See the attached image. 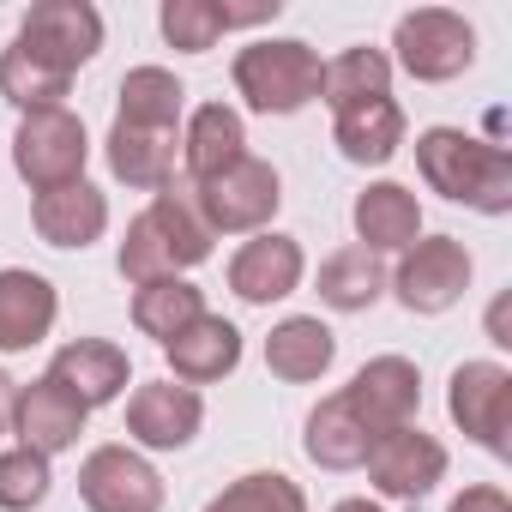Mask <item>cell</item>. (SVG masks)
I'll list each match as a JSON object with an SVG mask.
<instances>
[{
    "label": "cell",
    "mask_w": 512,
    "mask_h": 512,
    "mask_svg": "<svg viewBox=\"0 0 512 512\" xmlns=\"http://www.w3.org/2000/svg\"><path fill=\"white\" fill-rule=\"evenodd\" d=\"M55 314H61V296L43 272H25V266L0 272V356L37 350L55 332Z\"/></svg>",
    "instance_id": "cell-17"
},
{
    "label": "cell",
    "mask_w": 512,
    "mask_h": 512,
    "mask_svg": "<svg viewBox=\"0 0 512 512\" xmlns=\"http://www.w3.org/2000/svg\"><path fill=\"white\" fill-rule=\"evenodd\" d=\"M416 169L452 205H470L482 217L512 211V151L506 145L470 139L464 127H428L416 133Z\"/></svg>",
    "instance_id": "cell-2"
},
{
    "label": "cell",
    "mask_w": 512,
    "mask_h": 512,
    "mask_svg": "<svg viewBox=\"0 0 512 512\" xmlns=\"http://www.w3.org/2000/svg\"><path fill=\"white\" fill-rule=\"evenodd\" d=\"M49 458L31 452V446H13L0 452V512H31L49 500Z\"/></svg>",
    "instance_id": "cell-33"
},
{
    "label": "cell",
    "mask_w": 512,
    "mask_h": 512,
    "mask_svg": "<svg viewBox=\"0 0 512 512\" xmlns=\"http://www.w3.org/2000/svg\"><path fill=\"white\" fill-rule=\"evenodd\" d=\"M13 392H19V386H13L7 374H0V434H7V428H13Z\"/></svg>",
    "instance_id": "cell-36"
},
{
    "label": "cell",
    "mask_w": 512,
    "mask_h": 512,
    "mask_svg": "<svg viewBox=\"0 0 512 512\" xmlns=\"http://www.w3.org/2000/svg\"><path fill=\"white\" fill-rule=\"evenodd\" d=\"M193 205H199V217H205L211 235H260L278 217V205H284V181H278V169L266 157H241L235 169L199 181Z\"/></svg>",
    "instance_id": "cell-4"
},
{
    "label": "cell",
    "mask_w": 512,
    "mask_h": 512,
    "mask_svg": "<svg viewBox=\"0 0 512 512\" xmlns=\"http://www.w3.org/2000/svg\"><path fill=\"white\" fill-rule=\"evenodd\" d=\"M49 380L67 386L85 410H103V404H115V398L127 392L133 368H127V350H121V344H109V338H73V344L55 350Z\"/></svg>",
    "instance_id": "cell-16"
},
{
    "label": "cell",
    "mask_w": 512,
    "mask_h": 512,
    "mask_svg": "<svg viewBox=\"0 0 512 512\" xmlns=\"http://www.w3.org/2000/svg\"><path fill=\"white\" fill-rule=\"evenodd\" d=\"M362 470H368V482H374L386 500H422V494H434V482L446 476V446L410 422V428L380 434V440L368 446Z\"/></svg>",
    "instance_id": "cell-12"
},
{
    "label": "cell",
    "mask_w": 512,
    "mask_h": 512,
    "mask_svg": "<svg viewBox=\"0 0 512 512\" xmlns=\"http://www.w3.org/2000/svg\"><path fill=\"white\" fill-rule=\"evenodd\" d=\"M31 61H43L49 73L73 79L97 49H103V13L91 0H43V7L25 13L19 37H13Z\"/></svg>",
    "instance_id": "cell-8"
},
{
    "label": "cell",
    "mask_w": 512,
    "mask_h": 512,
    "mask_svg": "<svg viewBox=\"0 0 512 512\" xmlns=\"http://www.w3.org/2000/svg\"><path fill=\"white\" fill-rule=\"evenodd\" d=\"M302 241L296 235H278V229H260L253 241L235 247V260H229V290L247 302V308H272L284 296L302 290Z\"/></svg>",
    "instance_id": "cell-13"
},
{
    "label": "cell",
    "mask_w": 512,
    "mask_h": 512,
    "mask_svg": "<svg viewBox=\"0 0 512 512\" xmlns=\"http://www.w3.org/2000/svg\"><path fill=\"white\" fill-rule=\"evenodd\" d=\"M506 308H512L506 296H500V302L488 308V338H494V344H512V332H506Z\"/></svg>",
    "instance_id": "cell-35"
},
{
    "label": "cell",
    "mask_w": 512,
    "mask_h": 512,
    "mask_svg": "<svg viewBox=\"0 0 512 512\" xmlns=\"http://www.w3.org/2000/svg\"><path fill=\"white\" fill-rule=\"evenodd\" d=\"M332 139H338V151H344L350 163L380 169V163H392L398 145H404V109H398L392 97H374V103L338 109V115H332Z\"/></svg>",
    "instance_id": "cell-24"
},
{
    "label": "cell",
    "mask_w": 512,
    "mask_h": 512,
    "mask_svg": "<svg viewBox=\"0 0 512 512\" xmlns=\"http://www.w3.org/2000/svg\"><path fill=\"white\" fill-rule=\"evenodd\" d=\"M332 362H338V338H332V326L314 320V314H290V320H278L272 338H266V368H272L278 380H290V386L320 380Z\"/></svg>",
    "instance_id": "cell-23"
},
{
    "label": "cell",
    "mask_w": 512,
    "mask_h": 512,
    "mask_svg": "<svg viewBox=\"0 0 512 512\" xmlns=\"http://www.w3.org/2000/svg\"><path fill=\"white\" fill-rule=\"evenodd\" d=\"M85 416H91V410H85L67 386H55L49 374L13 392V434H19V446H31V452H43V458L73 452L79 434H85Z\"/></svg>",
    "instance_id": "cell-15"
},
{
    "label": "cell",
    "mask_w": 512,
    "mask_h": 512,
    "mask_svg": "<svg viewBox=\"0 0 512 512\" xmlns=\"http://www.w3.org/2000/svg\"><path fill=\"white\" fill-rule=\"evenodd\" d=\"M350 223H356V247H368V253H404V247L422 235V205H416L410 187L374 181V187L356 193Z\"/></svg>",
    "instance_id": "cell-18"
},
{
    "label": "cell",
    "mask_w": 512,
    "mask_h": 512,
    "mask_svg": "<svg viewBox=\"0 0 512 512\" xmlns=\"http://www.w3.org/2000/svg\"><path fill=\"white\" fill-rule=\"evenodd\" d=\"M368 446H374V440H368V428L350 416L344 392H332V398H320V404H314L308 434H302V452H308L320 470H362Z\"/></svg>",
    "instance_id": "cell-25"
},
{
    "label": "cell",
    "mask_w": 512,
    "mask_h": 512,
    "mask_svg": "<svg viewBox=\"0 0 512 512\" xmlns=\"http://www.w3.org/2000/svg\"><path fill=\"white\" fill-rule=\"evenodd\" d=\"M392 49H398V67L416 79V85H446L458 73H470L476 61V31L446 13V7H416L398 19L392 31Z\"/></svg>",
    "instance_id": "cell-6"
},
{
    "label": "cell",
    "mask_w": 512,
    "mask_h": 512,
    "mask_svg": "<svg viewBox=\"0 0 512 512\" xmlns=\"http://www.w3.org/2000/svg\"><path fill=\"white\" fill-rule=\"evenodd\" d=\"M79 500L91 512H163V476L133 446H97L79 464Z\"/></svg>",
    "instance_id": "cell-11"
},
{
    "label": "cell",
    "mask_w": 512,
    "mask_h": 512,
    "mask_svg": "<svg viewBox=\"0 0 512 512\" xmlns=\"http://www.w3.org/2000/svg\"><path fill=\"white\" fill-rule=\"evenodd\" d=\"M199 422H205V404H199V392L181 386V380H145V386H133V398H127V434H133L139 446H151V452H181V446H193Z\"/></svg>",
    "instance_id": "cell-14"
},
{
    "label": "cell",
    "mask_w": 512,
    "mask_h": 512,
    "mask_svg": "<svg viewBox=\"0 0 512 512\" xmlns=\"http://www.w3.org/2000/svg\"><path fill=\"white\" fill-rule=\"evenodd\" d=\"M31 223H37V235H43L49 247H91V241H103V229H109V199H103L91 181H73V187L37 193Z\"/></svg>",
    "instance_id": "cell-21"
},
{
    "label": "cell",
    "mask_w": 512,
    "mask_h": 512,
    "mask_svg": "<svg viewBox=\"0 0 512 512\" xmlns=\"http://www.w3.org/2000/svg\"><path fill=\"white\" fill-rule=\"evenodd\" d=\"M199 314H205V296H199V284H187V278L139 284V296H133V326H139L145 338H157V344L181 338Z\"/></svg>",
    "instance_id": "cell-29"
},
{
    "label": "cell",
    "mask_w": 512,
    "mask_h": 512,
    "mask_svg": "<svg viewBox=\"0 0 512 512\" xmlns=\"http://www.w3.org/2000/svg\"><path fill=\"white\" fill-rule=\"evenodd\" d=\"M344 404H350V416L368 428V440H380V434L416 422V410H422V374H416V362H404V356H374V362H362L356 380L344 386Z\"/></svg>",
    "instance_id": "cell-10"
},
{
    "label": "cell",
    "mask_w": 512,
    "mask_h": 512,
    "mask_svg": "<svg viewBox=\"0 0 512 512\" xmlns=\"http://www.w3.org/2000/svg\"><path fill=\"white\" fill-rule=\"evenodd\" d=\"M157 25H163L169 49H181V55H205V49H217V37H223L217 0H163Z\"/></svg>",
    "instance_id": "cell-32"
},
{
    "label": "cell",
    "mask_w": 512,
    "mask_h": 512,
    "mask_svg": "<svg viewBox=\"0 0 512 512\" xmlns=\"http://www.w3.org/2000/svg\"><path fill=\"white\" fill-rule=\"evenodd\" d=\"M386 284L398 290V302L410 314H446L470 290V253L458 235H416Z\"/></svg>",
    "instance_id": "cell-7"
},
{
    "label": "cell",
    "mask_w": 512,
    "mask_h": 512,
    "mask_svg": "<svg viewBox=\"0 0 512 512\" xmlns=\"http://www.w3.org/2000/svg\"><path fill=\"white\" fill-rule=\"evenodd\" d=\"M446 512H512V500H506V488H494V482H476V488H464Z\"/></svg>",
    "instance_id": "cell-34"
},
{
    "label": "cell",
    "mask_w": 512,
    "mask_h": 512,
    "mask_svg": "<svg viewBox=\"0 0 512 512\" xmlns=\"http://www.w3.org/2000/svg\"><path fill=\"white\" fill-rule=\"evenodd\" d=\"M320 55L296 37H272V43H247L235 55V91L247 97V109L260 115H296L320 97Z\"/></svg>",
    "instance_id": "cell-3"
},
{
    "label": "cell",
    "mask_w": 512,
    "mask_h": 512,
    "mask_svg": "<svg viewBox=\"0 0 512 512\" xmlns=\"http://www.w3.org/2000/svg\"><path fill=\"white\" fill-rule=\"evenodd\" d=\"M211 229L193 205V187L187 181H169L163 193H151V205L127 223V241L115 253L121 278L139 290V284H163V278H181L193 266L211 260Z\"/></svg>",
    "instance_id": "cell-1"
},
{
    "label": "cell",
    "mask_w": 512,
    "mask_h": 512,
    "mask_svg": "<svg viewBox=\"0 0 512 512\" xmlns=\"http://www.w3.org/2000/svg\"><path fill=\"white\" fill-rule=\"evenodd\" d=\"M85 157H91V139H85V121L73 109H37L13 133V169L25 175L31 193H55V187L85 181Z\"/></svg>",
    "instance_id": "cell-5"
},
{
    "label": "cell",
    "mask_w": 512,
    "mask_h": 512,
    "mask_svg": "<svg viewBox=\"0 0 512 512\" xmlns=\"http://www.w3.org/2000/svg\"><path fill=\"white\" fill-rule=\"evenodd\" d=\"M181 103H187V85L169 67H133L121 79V115L115 121L157 127V133H181Z\"/></svg>",
    "instance_id": "cell-26"
},
{
    "label": "cell",
    "mask_w": 512,
    "mask_h": 512,
    "mask_svg": "<svg viewBox=\"0 0 512 512\" xmlns=\"http://www.w3.org/2000/svg\"><path fill=\"white\" fill-rule=\"evenodd\" d=\"M67 85H73V79L49 73V67H43V61H31L19 43H13L7 55H0V97H7L19 115H37V109H61Z\"/></svg>",
    "instance_id": "cell-30"
},
{
    "label": "cell",
    "mask_w": 512,
    "mask_h": 512,
    "mask_svg": "<svg viewBox=\"0 0 512 512\" xmlns=\"http://www.w3.org/2000/svg\"><path fill=\"white\" fill-rule=\"evenodd\" d=\"M205 512H308V494H302L284 470H247V476H235Z\"/></svg>",
    "instance_id": "cell-31"
},
{
    "label": "cell",
    "mask_w": 512,
    "mask_h": 512,
    "mask_svg": "<svg viewBox=\"0 0 512 512\" xmlns=\"http://www.w3.org/2000/svg\"><path fill=\"white\" fill-rule=\"evenodd\" d=\"M175 157H181V133H157V127H109V169L115 181L139 187V193H163L175 181Z\"/></svg>",
    "instance_id": "cell-22"
},
{
    "label": "cell",
    "mask_w": 512,
    "mask_h": 512,
    "mask_svg": "<svg viewBox=\"0 0 512 512\" xmlns=\"http://www.w3.org/2000/svg\"><path fill=\"white\" fill-rule=\"evenodd\" d=\"M386 296V266H380V253L368 247H338L332 260L320 266V302L338 308V314H362Z\"/></svg>",
    "instance_id": "cell-27"
},
{
    "label": "cell",
    "mask_w": 512,
    "mask_h": 512,
    "mask_svg": "<svg viewBox=\"0 0 512 512\" xmlns=\"http://www.w3.org/2000/svg\"><path fill=\"white\" fill-rule=\"evenodd\" d=\"M320 97L338 109H356V103H374V97H392V55L380 49H344L338 61L320 67Z\"/></svg>",
    "instance_id": "cell-28"
},
{
    "label": "cell",
    "mask_w": 512,
    "mask_h": 512,
    "mask_svg": "<svg viewBox=\"0 0 512 512\" xmlns=\"http://www.w3.org/2000/svg\"><path fill=\"white\" fill-rule=\"evenodd\" d=\"M332 512H386V506H374V500H338Z\"/></svg>",
    "instance_id": "cell-37"
},
{
    "label": "cell",
    "mask_w": 512,
    "mask_h": 512,
    "mask_svg": "<svg viewBox=\"0 0 512 512\" xmlns=\"http://www.w3.org/2000/svg\"><path fill=\"white\" fill-rule=\"evenodd\" d=\"M247 157V127L229 103H199L187 115V133H181V163H187V181H211L223 169H235Z\"/></svg>",
    "instance_id": "cell-19"
},
{
    "label": "cell",
    "mask_w": 512,
    "mask_h": 512,
    "mask_svg": "<svg viewBox=\"0 0 512 512\" xmlns=\"http://www.w3.org/2000/svg\"><path fill=\"white\" fill-rule=\"evenodd\" d=\"M446 410H452V422L482 452H494V458L512 452V374L500 362H464V368H452Z\"/></svg>",
    "instance_id": "cell-9"
},
{
    "label": "cell",
    "mask_w": 512,
    "mask_h": 512,
    "mask_svg": "<svg viewBox=\"0 0 512 512\" xmlns=\"http://www.w3.org/2000/svg\"><path fill=\"white\" fill-rule=\"evenodd\" d=\"M163 356H169V374H175L181 386H211V380L235 374V362H241V332H235L223 314H199L181 338L163 344Z\"/></svg>",
    "instance_id": "cell-20"
}]
</instances>
